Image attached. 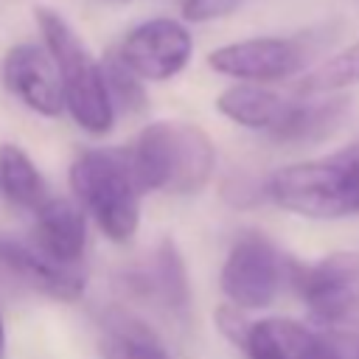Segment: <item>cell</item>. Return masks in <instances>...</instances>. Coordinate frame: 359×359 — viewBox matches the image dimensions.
<instances>
[{
  "mask_svg": "<svg viewBox=\"0 0 359 359\" xmlns=\"http://www.w3.org/2000/svg\"><path fill=\"white\" fill-rule=\"evenodd\" d=\"M143 191L196 194L216 168V149L208 132L188 121L149 123L129 149Z\"/></svg>",
  "mask_w": 359,
  "mask_h": 359,
  "instance_id": "cell-1",
  "label": "cell"
},
{
  "mask_svg": "<svg viewBox=\"0 0 359 359\" xmlns=\"http://www.w3.org/2000/svg\"><path fill=\"white\" fill-rule=\"evenodd\" d=\"M289 283L309 323L348 359H359V252H331L314 264L292 261Z\"/></svg>",
  "mask_w": 359,
  "mask_h": 359,
  "instance_id": "cell-2",
  "label": "cell"
},
{
  "mask_svg": "<svg viewBox=\"0 0 359 359\" xmlns=\"http://www.w3.org/2000/svg\"><path fill=\"white\" fill-rule=\"evenodd\" d=\"M73 191L109 241H129L140 227L143 185L132 168L129 151L90 149L70 168Z\"/></svg>",
  "mask_w": 359,
  "mask_h": 359,
  "instance_id": "cell-3",
  "label": "cell"
},
{
  "mask_svg": "<svg viewBox=\"0 0 359 359\" xmlns=\"http://www.w3.org/2000/svg\"><path fill=\"white\" fill-rule=\"evenodd\" d=\"M36 25L45 36V48L50 50L59 67L65 87V107L73 115V121L90 135L109 132L115 121V107L109 101L101 65L93 62L79 34L56 11L36 8Z\"/></svg>",
  "mask_w": 359,
  "mask_h": 359,
  "instance_id": "cell-4",
  "label": "cell"
},
{
  "mask_svg": "<svg viewBox=\"0 0 359 359\" xmlns=\"http://www.w3.org/2000/svg\"><path fill=\"white\" fill-rule=\"evenodd\" d=\"M353 151L292 163L278 168L264 194L283 210L306 219H342L356 216L351 194Z\"/></svg>",
  "mask_w": 359,
  "mask_h": 359,
  "instance_id": "cell-5",
  "label": "cell"
},
{
  "mask_svg": "<svg viewBox=\"0 0 359 359\" xmlns=\"http://www.w3.org/2000/svg\"><path fill=\"white\" fill-rule=\"evenodd\" d=\"M292 261L261 233H244L222 264V292L238 309H266L283 283Z\"/></svg>",
  "mask_w": 359,
  "mask_h": 359,
  "instance_id": "cell-6",
  "label": "cell"
},
{
  "mask_svg": "<svg viewBox=\"0 0 359 359\" xmlns=\"http://www.w3.org/2000/svg\"><path fill=\"white\" fill-rule=\"evenodd\" d=\"M311 56L314 48L309 36H252L216 48L208 56V65L222 76L264 84L303 73Z\"/></svg>",
  "mask_w": 359,
  "mask_h": 359,
  "instance_id": "cell-7",
  "label": "cell"
},
{
  "mask_svg": "<svg viewBox=\"0 0 359 359\" xmlns=\"http://www.w3.org/2000/svg\"><path fill=\"white\" fill-rule=\"evenodd\" d=\"M194 53V39L180 20L154 17L135 25L121 42L118 56L146 81H168L185 70Z\"/></svg>",
  "mask_w": 359,
  "mask_h": 359,
  "instance_id": "cell-8",
  "label": "cell"
},
{
  "mask_svg": "<svg viewBox=\"0 0 359 359\" xmlns=\"http://www.w3.org/2000/svg\"><path fill=\"white\" fill-rule=\"evenodd\" d=\"M3 81L25 107L39 115L53 118L65 109V87L59 67L50 50L42 45H14L3 59Z\"/></svg>",
  "mask_w": 359,
  "mask_h": 359,
  "instance_id": "cell-9",
  "label": "cell"
},
{
  "mask_svg": "<svg viewBox=\"0 0 359 359\" xmlns=\"http://www.w3.org/2000/svg\"><path fill=\"white\" fill-rule=\"evenodd\" d=\"M0 264L14 272L22 283L48 297L73 303L84 294V275L76 269V264H62L36 244L20 241L6 233L0 236Z\"/></svg>",
  "mask_w": 359,
  "mask_h": 359,
  "instance_id": "cell-10",
  "label": "cell"
},
{
  "mask_svg": "<svg viewBox=\"0 0 359 359\" xmlns=\"http://www.w3.org/2000/svg\"><path fill=\"white\" fill-rule=\"evenodd\" d=\"M123 283H126L129 294L154 300L174 317L185 320L191 311V283H188L185 261L171 238H165L143 266L126 272Z\"/></svg>",
  "mask_w": 359,
  "mask_h": 359,
  "instance_id": "cell-11",
  "label": "cell"
},
{
  "mask_svg": "<svg viewBox=\"0 0 359 359\" xmlns=\"http://www.w3.org/2000/svg\"><path fill=\"white\" fill-rule=\"evenodd\" d=\"M216 109L227 121H233L244 129L266 132V135L275 137L283 129V123L289 121V115L294 109V101L278 95L275 90H266L261 84L241 81V84H233L224 93H219Z\"/></svg>",
  "mask_w": 359,
  "mask_h": 359,
  "instance_id": "cell-12",
  "label": "cell"
},
{
  "mask_svg": "<svg viewBox=\"0 0 359 359\" xmlns=\"http://www.w3.org/2000/svg\"><path fill=\"white\" fill-rule=\"evenodd\" d=\"M34 244L62 264H76L87 244L84 213L67 199H48L36 208Z\"/></svg>",
  "mask_w": 359,
  "mask_h": 359,
  "instance_id": "cell-13",
  "label": "cell"
},
{
  "mask_svg": "<svg viewBox=\"0 0 359 359\" xmlns=\"http://www.w3.org/2000/svg\"><path fill=\"white\" fill-rule=\"evenodd\" d=\"M101 359H171L160 337L132 311L107 309L98 317Z\"/></svg>",
  "mask_w": 359,
  "mask_h": 359,
  "instance_id": "cell-14",
  "label": "cell"
},
{
  "mask_svg": "<svg viewBox=\"0 0 359 359\" xmlns=\"http://www.w3.org/2000/svg\"><path fill=\"white\" fill-rule=\"evenodd\" d=\"M311 323H297L289 317H266L250 325L244 353L250 359H297L311 339Z\"/></svg>",
  "mask_w": 359,
  "mask_h": 359,
  "instance_id": "cell-15",
  "label": "cell"
},
{
  "mask_svg": "<svg viewBox=\"0 0 359 359\" xmlns=\"http://www.w3.org/2000/svg\"><path fill=\"white\" fill-rule=\"evenodd\" d=\"M348 112V98H325V101H311L300 98L294 101V109L283 129L275 135V140L283 143H317L328 137L345 118Z\"/></svg>",
  "mask_w": 359,
  "mask_h": 359,
  "instance_id": "cell-16",
  "label": "cell"
},
{
  "mask_svg": "<svg viewBox=\"0 0 359 359\" xmlns=\"http://www.w3.org/2000/svg\"><path fill=\"white\" fill-rule=\"evenodd\" d=\"M0 191L20 208H42L48 202L39 168L14 143H6L0 149Z\"/></svg>",
  "mask_w": 359,
  "mask_h": 359,
  "instance_id": "cell-17",
  "label": "cell"
},
{
  "mask_svg": "<svg viewBox=\"0 0 359 359\" xmlns=\"http://www.w3.org/2000/svg\"><path fill=\"white\" fill-rule=\"evenodd\" d=\"M359 84V39L353 45H348L345 50L328 56L325 62H320L314 70H309L300 81H297V95L311 98V95H331L348 87Z\"/></svg>",
  "mask_w": 359,
  "mask_h": 359,
  "instance_id": "cell-18",
  "label": "cell"
},
{
  "mask_svg": "<svg viewBox=\"0 0 359 359\" xmlns=\"http://www.w3.org/2000/svg\"><path fill=\"white\" fill-rule=\"evenodd\" d=\"M101 70H104V81H107V93H109V101L115 107V112H140L146 109V90L140 84V76L118 56H107L101 62Z\"/></svg>",
  "mask_w": 359,
  "mask_h": 359,
  "instance_id": "cell-19",
  "label": "cell"
},
{
  "mask_svg": "<svg viewBox=\"0 0 359 359\" xmlns=\"http://www.w3.org/2000/svg\"><path fill=\"white\" fill-rule=\"evenodd\" d=\"M244 0H182L180 11L188 22H210L230 17Z\"/></svg>",
  "mask_w": 359,
  "mask_h": 359,
  "instance_id": "cell-20",
  "label": "cell"
},
{
  "mask_svg": "<svg viewBox=\"0 0 359 359\" xmlns=\"http://www.w3.org/2000/svg\"><path fill=\"white\" fill-rule=\"evenodd\" d=\"M244 309H238V306H219L216 309V325H219V331L236 345V348H244V342H247V334H250V320L241 314Z\"/></svg>",
  "mask_w": 359,
  "mask_h": 359,
  "instance_id": "cell-21",
  "label": "cell"
},
{
  "mask_svg": "<svg viewBox=\"0 0 359 359\" xmlns=\"http://www.w3.org/2000/svg\"><path fill=\"white\" fill-rule=\"evenodd\" d=\"M314 328V325H311ZM297 359H348L325 334H320L317 328H314V334H311V339L306 342V348L300 351V356Z\"/></svg>",
  "mask_w": 359,
  "mask_h": 359,
  "instance_id": "cell-22",
  "label": "cell"
},
{
  "mask_svg": "<svg viewBox=\"0 0 359 359\" xmlns=\"http://www.w3.org/2000/svg\"><path fill=\"white\" fill-rule=\"evenodd\" d=\"M351 194H353V210L359 213V151H353V168H351Z\"/></svg>",
  "mask_w": 359,
  "mask_h": 359,
  "instance_id": "cell-23",
  "label": "cell"
},
{
  "mask_svg": "<svg viewBox=\"0 0 359 359\" xmlns=\"http://www.w3.org/2000/svg\"><path fill=\"white\" fill-rule=\"evenodd\" d=\"M3 339L6 337H3V320H0V353H3Z\"/></svg>",
  "mask_w": 359,
  "mask_h": 359,
  "instance_id": "cell-24",
  "label": "cell"
}]
</instances>
